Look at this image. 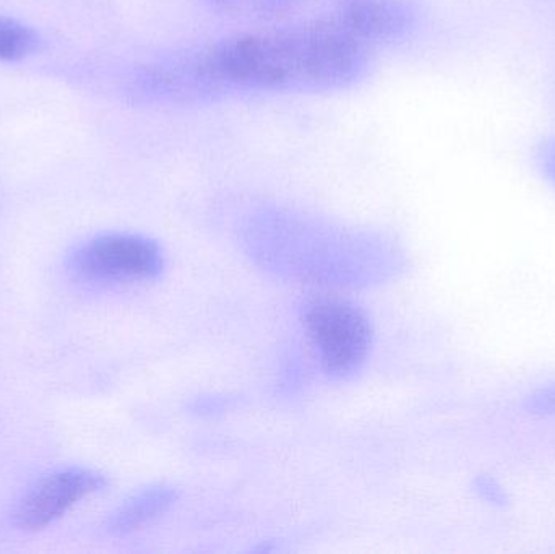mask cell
<instances>
[{
  "mask_svg": "<svg viewBox=\"0 0 555 554\" xmlns=\"http://www.w3.org/2000/svg\"><path fill=\"white\" fill-rule=\"evenodd\" d=\"M473 490L481 500L492 506L505 507L508 504L507 493L491 475H478L473 481Z\"/></svg>",
  "mask_w": 555,
  "mask_h": 554,
  "instance_id": "9c48e42d",
  "label": "cell"
},
{
  "mask_svg": "<svg viewBox=\"0 0 555 554\" xmlns=\"http://www.w3.org/2000/svg\"><path fill=\"white\" fill-rule=\"evenodd\" d=\"M211 2L227 3V2H231V0H211Z\"/></svg>",
  "mask_w": 555,
  "mask_h": 554,
  "instance_id": "4fadbf2b",
  "label": "cell"
},
{
  "mask_svg": "<svg viewBox=\"0 0 555 554\" xmlns=\"http://www.w3.org/2000/svg\"><path fill=\"white\" fill-rule=\"evenodd\" d=\"M246 246L269 272L313 285H374L400 270V254L384 237L289 215H267L250 224Z\"/></svg>",
  "mask_w": 555,
  "mask_h": 554,
  "instance_id": "7a4b0ae2",
  "label": "cell"
},
{
  "mask_svg": "<svg viewBox=\"0 0 555 554\" xmlns=\"http://www.w3.org/2000/svg\"><path fill=\"white\" fill-rule=\"evenodd\" d=\"M538 162L544 175L555 184V139L546 140L538 150Z\"/></svg>",
  "mask_w": 555,
  "mask_h": 554,
  "instance_id": "8fae6325",
  "label": "cell"
},
{
  "mask_svg": "<svg viewBox=\"0 0 555 554\" xmlns=\"http://www.w3.org/2000/svg\"><path fill=\"white\" fill-rule=\"evenodd\" d=\"M291 0H270V5L272 7H283L286 5V3H289Z\"/></svg>",
  "mask_w": 555,
  "mask_h": 554,
  "instance_id": "7c38bea8",
  "label": "cell"
},
{
  "mask_svg": "<svg viewBox=\"0 0 555 554\" xmlns=\"http://www.w3.org/2000/svg\"><path fill=\"white\" fill-rule=\"evenodd\" d=\"M178 501V490L169 485H150L127 498L107 519V532L116 537L129 536L168 513Z\"/></svg>",
  "mask_w": 555,
  "mask_h": 554,
  "instance_id": "52a82bcc",
  "label": "cell"
},
{
  "mask_svg": "<svg viewBox=\"0 0 555 554\" xmlns=\"http://www.w3.org/2000/svg\"><path fill=\"white\" fill-rule=\"evenodd\" d=\"M302 324L330 379L348 381L362 370L374 331L359 306L338 296H315L304 305Z\"/></svg>",
  "mask_w": 555,
  "mask_h": 554,
  "instance_id": "3957f363",
  "label": "cell"
},
{
  "mask_svg": "<svg viewBox=\"0 0 555 554\" xmlns=\"http://www.w3.org/2000/svg\"><path fill=\"white\" fill-rule=\"evenodd\" d=\"M524 407L531 415L555 416V384L531 394Z\"/></svg>",
  "mask_w": 555,
  "mask_h": 554,
  "instance_id": "30bf717a",
  "label": "cell"
},
{
  "mask_svg": "<svg viewBox=\"0 0 555 554\" xmlns=\"http://www.w3.org/2000/svg\"><path fill=\"white\" fill-rule=\"evenodd\" d=\"M197 65L202 80L210 87L332 90L361 77L365 54L358 39L343 28H310L228 39Z\"/></svg>",
  "mask_w": 555,
  "mask_h": 554,
  "instance_id": "6da1fadb",
  "label": "cell"
},
{
  "mask_svg": "<svg viewBox=\"0 0 555 554\" xmlns=\"http://www.w3.org/2000/svg\"><path fill=\"white\" fill-rule=\"evenodd\" d=\"M39 42L41 39L31 26L10 16H0V61H23L38 51Z\"/></svg>",
  "mask_w": 555,
  "mask_h": 554,
  "instance_id": "ba28073f",
  "label": "cell"
},
{
  "mask_svg": "<svg viewBox=\"0 0 555 554\" xmlns=\"http://www.w3.org/2000/svg\"><path fill=\"white\" fill-rule=\"evenodd\" d=\"M106 487V475L94 468L67 467L52 472L23 494L13 510V526L23 532H38Z\"/></svg>",
  "mask_w": 555,
  "mask_h": 554,
  "instance_id": "5b68a950",
  "label": "cell"
},
{
  "mask_svg": "<svg viewBox=\"0 0 555 554\" xmlns=\"http://www.w3.org/2000/svg\"><path fill=\"white\" fill-rule=\"evenodd\" d=\"M341 20L343 29L356 39H390L410 29L413 12L397 0H351Z\"/></svg>",
  "mask_w": 555,
  "mask_h": 554,
  "instance_id": "8992f818",
  "label": "cell"
},
{
  "mask_svg": "<svg viewBox=\"0 0 555 554\" xmlns=\"http://www.w3.org/2000/svg\"><path fill=\"white\" fill-rule=\"evenodd\" d=\"M165 253L152 237L104 233L78 244L65 266L74 279L87 283L145 282L165 270Z\"/></svg>",
  "mask_w": 555,
  "mask_h": 554,
  "instance_id": "277c9868",
  "label": "cell"
}]
</instances>
